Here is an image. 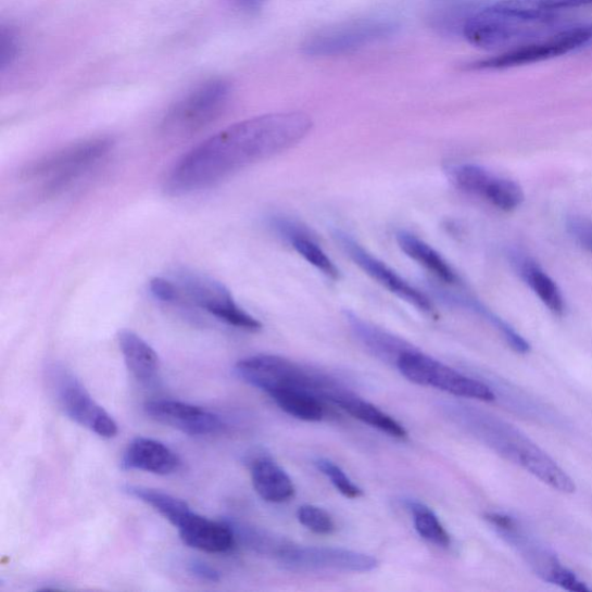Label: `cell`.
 I'll list each match as a JSON object with an SVG mask.
<instances>
[{
	"label": "cell",
	"mask_w": 592,
	"mask_h": 592,
	"mask_svg": "<svg viewBox=\"0 0 592 592\" xmlns=\"http://www.w3.org/2000/svg\"><path fill=\"white\" fill-rule=\"evenodd\" d=\"M313 128L304 113L263 115L215 134L177 161L165 179L172 197L199 192L295 147Z\"/></svg>",
	"instance_id": "6da1fadb"
},
{
	"label": "cell",
	"mask_w": 592,
	"mask_h": 592,
	"mask_svg": "<svg viewBox=\"0 0 592 592\" xmlns=\"http://www.w3.org/2000/svg\"><path fill=\"white\" fill-rule=\"evenodd\" d=\"M558 12L544 0H499L478 9L463 36L477 48L507 51L555 32Z\"/></svg>",
	"instance_id": "7a4b0ae2"
},
{
	"label": "cell",
	"mask_w": 592,
	"mask_h": 592,
	"mask_svg": "<svg viewBox=\"0 0 592 592\" xmlns=\"http://www.w3.org/2000/svg\"><path fill=\"white\" fill-rule=\"evenodd\" d=\"M452 414L462 421L481 442L502 457L519 466L545 486L564 494L576 492V482L560 468L540 445L514 426L493 416L469 408L468 406H450Z\"/></svg>",
	"instance_id": "3957f363"
},
{
	"label": "cell",
	"mask_w": 592,
	"mask_h": 592,
	"mask_svg": "<svg viewBox=\"0 0 592 592\" xmlns=\"http://www.w3.org/2000/svg\"><path fill=\"white\" fill-rule=\"evenodd\" d=\"M235 371L243 382L266 392L268 396L280 390H300L335 404L350 391L325 374L304 368L279 355L260 354L242 358Z\"/></svg>",
	"instance_id": "277c9868"
},
{
	"label": "cell",
	"mask_w": 592,
	"mask_h": 592,
	"mask_svg": "<svg viewBox=\"0 0 592 592\" xmlns=\"http://www.w3.org/2000/svg\"><path fill=\"white\" fill-rule=\"evenodd\" d=\"M111 138L72 143L29 164L22 173L27 182L39 185L43 196H53L76 182L113 150Z\"/></svg>",
	"instance_id": "5b68a950"
},
{
	"label": "cell",
	"mask_w": 592,
	"mask_h": 592,
	"mask_svg": "<svg viewBox=\"0 0 592 592\" xmlns=\"http://www.w3.org/2000/svg\"><path fill=\"white\" fill-rule=\"evenodd\" d=\"M229 96L230 87L223 80L197 86L169 108L161 133L171 139H185L202 131L223 114Z\"/></svg>",
	"instance_id": "8992f818"
},
{
	"label": "cell",
	"mask_w": 592,
	"mask_h": 592,
	"mask_svg": "<svg viewBox=\"0 0 592 592\" xmlns=\"http://www.w3.org/2000/svg\"><path fill=\"white\" fill-rule=\"evenodd\" d=\"M396 365L404 378L412 383L433 387L462 399L481 402L495 400V393L486 383L471 379L412 348L401 354Z\"/></svg>",
	"instance_id": "52a82bcc"
},
{
	"label": "cell",
	"mask_w": 592,
	"mask_h": 592,
	"mask_svg": "<svg viewBox=\"0 0 592 592\" xmlns=\"http://www.w3.org/2000/svg\"><path fill=\"white\" fill-rule=\"evenodd\" d=\"M174 281L181 292L184 306L200 308L238 329L261 330V322L242 310L219 281L188 272L179 273Z\"/></svg>",
	"instance_id": "ba28073f"
},
{
	"label": "cell",
	"mask_w": 592,
	"mask_h": 592,
	"mask_svg": "<svg viewBox=\"0 0 592 592\" xmlns=\"http://www.w3.org/2000/svg\"><path fill=\"white\" fill-rule=\"evenodd\" d=\"M399 29L400 24L392 17H363L318 32L304 43L303 51L314 58L344 55L387 39Z\"/></svg>",
	"instance_id": "9c48e42d"
},
{
	"label": "cell",
	"mask_w": 592,
	"mask_h": 592,
	"mask_svg": "<svg viewBox=\"0 0 592 592\" xmlns=\"http://www.w3.org/2000/svg\"><path fill=\"white\" fill-rule=\"evenodd\" d=\"M592 41V23L555 30L541 39L476 62L479 70H504L557 59Z\"/></svg>",
	"instance_id": "30bf717a"
},
{
	"label": "cell",
	"mask_w": 592,
	"mask_h": 592,
	"mask_svg": "<svg viewBox=\"0 0 592 592\" xmlns=\"http://www.w3.org/2000/svg\"><path fill=\"white\" fill-rule=\"evenodd\" d=\"M486 518L501 536L502 540H505L518 554H521V557L538 577L565 590L576 583V574L563 566L557 555L536 540L513 517L505 514L489 513Z\"/></svg>",
	"instance_id": "8fae6325"
},
{
	"label": "cell",
	"mask_w": 592,
	"mask_h": 592,
	"mask_svg": "<svg viewBox=\"0 0 592 592\" xmlns=\"http://www.w3.org/2000/svg\"><path fill=\"white\" fill-rule=\"evenodd\" d=\"M50 379L58 403L71 420L103 439L117 436L115 419L92 398L76 375L62 366H52Z\"/></svg>",
	"instance_id": "7c38bea8"
},
{
	"label": "cell",
	"mask_w": 592,
	"mask_h": 592,
	"mask_svg": "<svg viewBox=\"0 0 592 592\" xmlns=\"http://www.w3.org/2000/svg\"><path fill=\"white\" fill-rule=\"evenodd\" d=\"M278 562L292 571L368 572L379 567L369 554L340 547L287 549Z\"/></svg>",
	"instance_id": "4fadbf2b"
},
{
	"label": "cell",
	"mask_w": 592,
	"mask_h": 592,
	"mask_svg": "<svg viewBox=\"0 0 592 592\" xmlns=\"http://www.w3.org/2000/svg\"><path fill=\"white\" fill-rule=\"evenodd\" d=\"M335 238L343 247L349 257L371 279L378 281L389 292L398 295L418 311L428 315H436L433 303L425 294L391 270L383 262L369 254L365 248L353 240L347 232L337 230Z\"/></svg>",
	"instance_id": "5bb4252c"
},
{
	"label": "cell",
	"mask_w": 592,
	"mask_h": 592,
	"mask_svg": "<svg viewBox=\"0 0 592 592\" xmlns=\"http://www.w3.org/2000/svg\"><path fill=\"white\" fill-rule=\"evenodd\" d=\"M153 420L188 436L206 437L221 433L224 420L201 406L174 400H154L143 406Z\"/></svg>",
	"instance_id": "9a60e30c"
},
{
	"label": "cell",
	"mask_w": 592,
	"mask_h": 592,
	"mask_svg": "<svg viewBox=\"0 0 592 592\" xmlns=\"http://www.w3.org/2000/svg\"><path fill=\"white\" fill-rule=\"evenodd\" d=\"M177 530L186 545L206 553H227L237 544L238 537L231 525L213 521L194 512Z\"/></svg>",
	"instance_id": "2e32d148"
},
{
	"label": "cell",
	"mask_w": 592,
	"mask_h": 592,
	"mask_svg": "<svg viewBox=\"0 0 592 592\" xmlns=\"http://www.w3.org/2000/svg\"><path fill=\"white\" fill-rule=\"evenodd\" d=\"M181 459L168 445L150 438L134 439L122 457L124 470H139L168 476L181 468Z\"/></svg>",
	"instance_id": "e0dca14e"
},
{
	"label": "cell",
	"mask_w": 592,
	"mask_h": 592,
	"mask_svg": "<svg viewBox=\"0 0 592 592\" xmlns=\"http://www.w3.org/2000/svg\"><path fill=\"white\" fill-rule=\"evenodd\" d=\"M250 474L257 494L272 504H281L295 494L292 479L272 457L259 456L251 461Z\"/></svg>",
	"instance_id": "ac0fdd59"
},
{
	"label": "cell",
	"mask_w": 592,
	"mask_h": 592,
	"mask_svg": "<svg viewBox=\"0 0 592 592\" xmlns=\"http://www.w3.org/2000/svg\"><path fill=\"white\" fill-rule=\"evenodd\" d=\"M274 228L284 239L289 240L297 253L330 279L339 278V270L310 232L300 225L284 218L273 221Z\"/></svg>",
	"instance_id": "d6986e66"
},
{
	"label": "cell",
	"mask_w": 592,
	"mask_h": 592,
	"mask_svg": "<svg viewBox=\"0 0 592 592\" xmlns=\"http://www.w3.org/2000/svg\"><path fill=\"white\" fill-rule=\"evenodd\" d=\"M118 345L135 379L141 383L151 382L159 371V356L153 348L130 330L119 331Z\"/></svg>",
	"instance_id": "ffe728a7"
},
{
	"label": "cell",
	"mask_w": 592,
	"mask_h": 592,
	"mask_svg": "<svg viewBox=\"0 0 592 592\" xmlns=\"http://www.w3.org/2000/svg\"><path fill=\"white\" fill-rule=\"evenodd\" d=\"M477 10L471 0H433L427 11V21L443 36L463 35L465 24Z\"/></svg>",
	"instance_id": "44dd1931"
},
{
	"label": "cell",
	"mask_w": 592,
	"mask_h": 592,
	"mask_svg": "<svg viewBox=\"0 0 592 592\" xmlns=\"http://www.w3.org/2000/svg\"><path fill=\"white\" fill-rule=\"evenodd\" d=\"M404 253L444 284L454 285L458 277L438 251L411 232L401 230L396 236Z\"/></svg>",
	"instance_id": "7402d4cb"
},
{
	"label": "cell",
	"mask_w": 592,
	"mask_h": 592,
	"mask_svg": "<svg viewBox=\"0 0 592 592\" xmlns=\"http://www.w3.org/2000/svg\"><path fill=\"white\" fill-rule=\"evenodd\" d=\"M348 319L355 336L376 356L386 362L398 363L403 352L411 349L403 340L394 337L369 323L349 314Z\"/></svg>",
	"instance_id": "603a6c76"
},
{
	"label": "cell",
	"mask_w": 592,
	"mask_h": 592,
	"mask_svg": "<svg viewBox=\"0 0 592 592\" xmlns=\"http://www.w3.org/2000/svg\"><path fill=\"white\" fill-rule=\"evenodd\" d=\"M335 405L348 412L353 418L379 429L392 438L404 439L407 437L406 429L399 421L391 418L379 407L357 398L352 391L347 393Z\"/></svg>",
	"instance_id": "cb8c5ba5"
},
{
	"label": "cell",
	"mask_w": 592,
	"mask_h": 592,
	"mask_svg": "<svg viewBox=\"0 0 592 592\" xmlns=\"http://www.w3.org/2000/svg\"><path fill=\"white\" fill-rule=\"evenodd\" d=\"M123 491L155 509L175 528L181 527L193 513L185 500L165 492L137 486H125Z\"/></svg>",
	"instance_id": "d4e9b609"
},
{
	"label": "cell",
	"mask_w": 592,
	"mask_h": 592,
	"mask_svg": "<svg viewBox=\"0 0 592 592\" xmlns=\"http://www.w3.org/2000/svg\"><path fill=\"white\" fill-rule=\"evenodd\" d=\"M276 404L297 419L303 421H320L326 416L323 401L310 392L300 390H280L270 394Z\"/></svg>",
	"instance_id": "484cf974"
},
{
	"label": "cell",
	"mask_w": 592,
	"mask_h": 592,
	"mask_svg": "<svg viewBox=\"0 0 592 592\" xmlns=\"http://www.w3.org/2000/svg\"><path fill=\"white\" fill-rule=\"evenodd\" d=\"M519 267H521V275L545 306L552 313L562 315L565 311V301L557 284L536 263L525 260Z\"/></svg>",
	"instance_id": "4316f807"
},
{
	"label": "cell",
	"mask_w": 592,
	"mask_h": 592,
	"mask_svg": "<svg viewBox=\"0 0 592 592\" xmlns=\"http://www.w3.org/2000/svg\"><path fill=\"white\" fill-rule=\"evenodd\" d=\"M408 508L414 515L416 530L429 543L441 547L451 545V536L446 532L439 517L421 502L410 501Z\"/></svg>",
	"instance_id": "83f0119b"
},
{
	"label": "cell",
	"mask_w": 592,
	"mask_h": 592,
	"mask_svg": "<svg viewBox=\"0 0 592 592\" xmlns=\"http://www.w3.org/2000/svg\"><path fill=\"white\" fill-rule=\"evenodd\" d=\"M481 199L501 211L511 212L524 203L525 193L522 188L511 179L492 176Z\"/></svg>",
	"instance_id": "f1b7e54d"
},
{
	"label": "cell",
	"mask_w": 592,
	"mask_h": 592,
	"mask_svg": "<svg viewBox=\"0 0 592 592\" xmlns=\"http://www.w3.org/2000/svg\"><path fill=\"white\" fill-rule=\"evenodd\" d=\"M235 530L237 534L241 536V540L248 547L260 554L272 555V557H275L276 559H279L280 555L287 549L293 546L286 538L275 536L257 528L238 527L237 529L235 528Z\"/></svg>",
	"instance_id": "f546056e"
},
{
	"label": "cell",
	"mask_w": 592,
	"mask_h": 592,
	"mask_svg": "<svg viewBox=\"0 0 592 592\" xmlns=\"http://www.w3.org/2000/svg\"><path fill=\"white\" fill-rule=\"evenodd\" d=\"M451 176L455 186L466 193L482 197L486 192L492 174L477 165L466 164L454 167Z\"/></svg>",
	"instance_id": "4dcf8cb0"
},
{
	"label": "cell",
	"mask_w": 592,
	"mask_h": 592,
	"mask_svg": "<svg viewBox=\"0 0 592 592\" xmlns=\"http://www.w3.org/2000/svg\"><path fill=\"white\" fill-rule=\"evenodd\" d=\"M315 464L317 469L330 479L339 493L350 499H357L364 495L363 490L357 488L348 475L330 459L318 458Z\"/></svg>",
	"instance_id": "1f68e13d"
},
{
	"label": "cell",
	"mask_w": 592,
	"mask_h": 592,
	"mask_svg": "<svg viewBox=\"0 0 592 592\" xmlns=\"http://www.w3.org/2000/svg\"><path fill=\"white\" fill-rule=\"evenodd\" d=\"M299 522L317 534H331L335 531L332 517L316 506H302L298 511Z\"/></svg>",
	"instance_id": "d6a6232c"
},
{
	"label": "cell",
	"mask_w": 592,
	"mask_h": 592,
	"mask_svg": "<svg viewBox=\"0 0 592 592\" xmlns=\"http://www.w3.org/2000/svg\"><path fill=\"white\" fill-rule=\"evenodd\" d=\"M150 291L152 295L161 301L169 304H182V295L174 280L165 278H154L150 282Z\"/></svg>",
	"instance_id": "836d02e7"
},
{
	"label": "cell",
	"mask_w": 592,
	"mask_h": 592,
	"mask_svg": "<svg viewBox=\"0 0 592 592\" xmlns=\"http://www.w3.org/2000/svg\"><path fill=\"white\" fill-rule=\"evenodd\" d=\"M570 235L592 253V223L585 218L572 217L568 221Z\"/></svg>",
	"instance_id": "e575fe53"
},
{
	"label": "cell",
	"mask_w": 592,
	"mask_h": 592,
	"mask_svg": "<svg viewBox=\"0 0 592 592\" xmlns=\"http://www.w3.org/2000/svg\"><path fill=\"white\" fill-rule=\"evenodd\" d=\"M16 53V36L11 29L3 27L2 34H0V64H2L3 70L13 63Z\"/></svg>",
	"instance_id": "d590c367"
},
{
	"label": "cell",
	"mask_w": 592,
	"mask_h": 592,
	"mask_svg": "<svg viewBox=\"0 0 592 592\" xmlns=\"http://www.w3.org/2000/svg\"><path fill=\"white\" fill-rule=\"evenodd\" d=\"M187 569L190 576L202 581L218 582L221 580L219 571L202 560H191Z\"/></svg>",
	"instance_id": "8d00e7d4"
},
{
	"label": "cell",
	"mask_w": 592,
	"mask_h": 592,
	"mask_svg": "<svg viewBox=\"0 0 592 592\" xmlns=\"http://www.w3.org/2000/svg\"><path fill=\"white\" fill-rule=\"evenodd\" d=\"M544 2L558 11L592 5V0H544Z\"/></svg>",
	"instance_id": "74e56055"
},
{
	"label": "cell",
	"mask_w": 592,
	"mask_h": 592,
	"mask_svg": "<svg viewBox=\"0 0 592 592\" xmlns=\"http://www.w3.org/2000/svg\"><path fill=\"white\" fill-rule=\"evenodd\" d=\"M261 2L262 0H241V3L248 8H256Z\"/></svg>",
	"instance_id": "f35d334b"
}]
</instances>
